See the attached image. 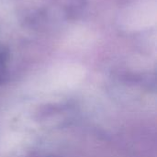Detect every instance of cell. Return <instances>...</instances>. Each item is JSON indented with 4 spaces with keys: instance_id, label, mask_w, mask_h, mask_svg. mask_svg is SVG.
Listing matches in <instances>:
<instances>
[{
    "instance_id": "obj_1",
    "label": "cell",
    "mask_w": 157,
    "mask_h": 157,
    "mask_svg": "<svg viewBox=\"0 0 157 157\" xmlns=\"http://www.w3.org/2000/svg\"><path fill=\"white\" fill-rule=\"evenodd\" d=\"M5 59H6V54H5V51L0 48V68L1 66L4 64V62H5Z\"/></svg>"
}]
</instances>
